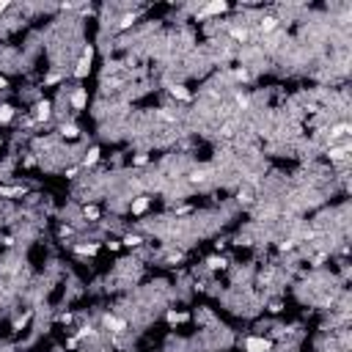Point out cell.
<instances>
[{"label": "cell", "instance_id": "6da1fadb", "mask_svg": "<svg viewBox=\"0 0 352 352\" xmlns=\"http://www.w3.org/2000/svg\"><path fill=\"white\" fill-rule=\"evenodd\" d=\"M270 349H273V344L267 339H259V336H251L245 341V352H270Z\"/></svg>", "mask_w": 352, "mask_h": 352}, {"label": "cell", "instance_id": "7a4b0ae2", "mask_svg": "<svg viewBox=\"0 0 352 352\" xmlns=\"http://www.w3.org/2000/svg\"><path fill=\"white\" fill-rule=\"evenodd\" d=\"M83 217L88 220V223H97V220H99V209L97 207H83Z\"/></svg>", "mask_w": 352, "mask_h": 352}, {"label": "cell", "instance_id": "3957f363", "mask_svg": "<svg viewBox=\"0 0 352 352\" xmlns=\"http://www.w3.org/2000/svg\"><path fill=\"white\" fill-rule=\"evenodd\" d=\"M14 119V107L11 105H3L0 107V121H11Z\"/></svg>", "mask_w": 352, "mask_h": 352}, {"label": "cell", "instance_id": "277c9868", "mask_svg": "<svg viewBox=\"0 0 352 352\" xmlns=\"http://www.w3.org/2000/svg\"><path fill=\"white\" fill-rule=\"evenodd\" d=\"M6 9H9V3H0V14H3Z\"/></svg>", "mask_w": 352, "mask_h": 352}, {"label": "cell", "instance_id": "5b68a950", "mask_svg": "<svg viewBox=\"0 0 352 352\" xmlns=\"http://www.w3.org/2000/svg\"><path fill=\"white\" fill-rule=\"evenodd\" d=\"M0 88H6V77L3 75H0Z\"/></svg>", "mask_w": 352, "mask_h": 352}, {"label": "cell", "instance_id": "8992f818", "mask_svg": "<svg viewBox=\"0 0 352 352\" xmlns=\"http://www.w3.org/2000/svg\"><path fill=\"white\" fill-rule=\"evenodd\" d=\"M0 146H3V135H0Z\"/></svg>", "mask_w": 352, "mask_h": 352}]
</instances>
